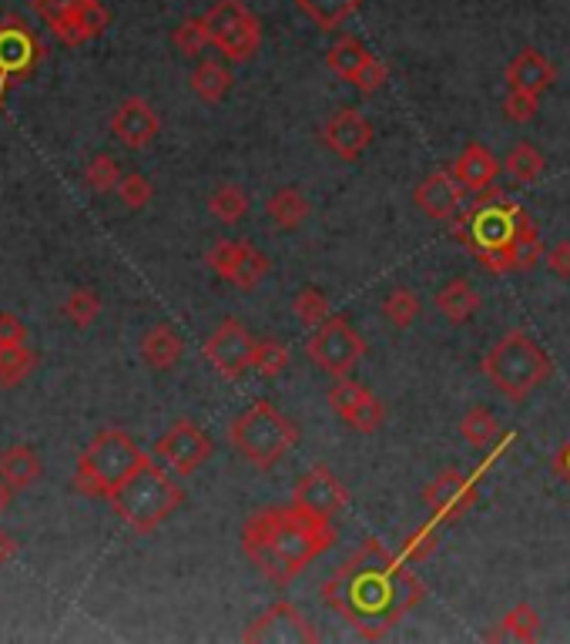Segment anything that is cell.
Segmentation results:
<instances>
[{"label":"cell","instance_id":"obj_3","mask_svg":"<svg viewBox=\"0 0 570 644\" xmlns=\"http://www.w3.org/2000/svg\"><path fill=\"white\" fill-rule=\"evenodd\" d=\"M527 222L530 215L520 205H513L500 188H483L477 201L457 219L453 236L467 246V252L480 266H487L493 276H507L513 273L510 246L517 242Z\"/></svg>","mask_w":570,"mask_h":644},{"label":"cell","instance_id":"obj_11","mask_svg":"<svg viewBox=\"0 0 570 644\" xmlns=\"http://www.w3.org/2000/svg\"><path fill=\"white\" fill-rule=\"evenodd\" d=\"M242 641H262V644H316L319 641V631L309 624V617L289 604V601H279L272 604L269 611H262L246 631H242Z\"/></svg>","mask_w":570,"mask_h":644},{"label":"cell","instance_id":"obj_30","mask_svg":"<svg viewBox=\"0 0 570 644\" xmlns=\"http://www.w3.org/2000/svg\"><path fill=\"white\" fill-rule=\"evenodd\" d=\"M537 634H540V614L530 604H517L487 637L490 641H533Z\"/></svg>","mask_w":570,"mask_h":644},{"label":"cell","instance_id":"obj_45","mask_svg":"<svg viewBox=\"0 0 570 644\" xmlns=\"http://www.w3.org/2000/svg\"><path fill=\"white\" fill-rule=\"evenodd\" d=\"M387 78H390V71H387V65L383 61H379V58H372L369 55V61L359 68V75L352 78V85L362 91V95H376L379 88H383L387 85Z\"/></svg>","mask_w":570,"mask_h":644},{"label":"cell","instance_id":"obj_49","mask_svg":"<svg viewBox=\"0 0 570 644\" xmlns=\"http://www.w3.org/2000/svg\"><path fill=\"white\" fill-rule=\"evenodd\" d=\"M547 269H550L557 279H570V242H557V246L547 252Z\"/></svg>","mask_w":570,"mask_h":644},{"label":"cell","instance_id":"obj_29","mask_svg":"<svg viewBox=\"0 0 570 644\" xmlns=\"http://www.w3.org/2000/svg\"><path fill=\"white\" fill-rule=\"evenodd\" d=\"M232 88V71L212 58H206L196 71H192V91L206 101V105H219Z\"/></svg>","mask_w":570,"mask_h":644},{"label":"cell","instance_id":"obj_8","mask_svg":"<svg viewBox=\"0 0 570 644\" xmlns=\"http://www.w3.org/2000/svg\"><path fill=\"white\" fill-rule=\"evenodd\" d=\"M212 44L229 61H252L262 44V24L259 18L242 4V0H216L206 14Z\"/></svg>","mask_w":570,"mask_h":644},{"label":"cell","instance_id":"obj_26","mask_svg":"<svg viewBox=\"0 0 570 644\" xmlns=\"http://www.w3.org/2000/svg\"><path fill=\"white\" fill-rule=\"evenodd\" d=\"M38 477H41V457L31 447L18 444L0 454V480L11 491H28L31 484H38Z\"/></svg>","mask_w":570,"mask_h":644},{"label":"cell","instance_id":"obj_14","mask_svg":"<svg viewBox=\"0 0 570 644\" xmlns=\"http://www.w3.org/2000/svg\"><path fill=\"white\" fill-rule=\"evenodd\" d=\"M41 58H44V44L24 21L11 18L0 24V91L8 88V81L31 75Z\"/></svg>","mask_w":570,"mask_h":644},{"label":"cell","instance_id":"obj_23","mask_svg":"<svg viewBox=\"0 0 570 644\" xmlns=\"http://www.w3.org/2000/svg\"><path fill=\"white\" fill-rule=\"evenodd\" d=\"M108 21H111V18H108L104 4H98V0H84V4H81L68 21H61V24L51 28V31H54V38H58L61 44L78 48V44L98 38V34L108 28Z\"/></svg>","mask_w":570,"mask_h":644},{"label":"cell","instance_id":"obj_44","mask_svg":"<svg viewBox=\"0 0 570 644\" xmlns=\"http://www.w3.org/2000/svg\"><path fill=\"white\" fill-rule=\"evenodd\" d=\"M437 551V527L433 524H423L420 531H413L407 541H403V561H427L430 554Z\"/></svg>","mask_w":570,"mask_h":644},{"label":"cell","instance_id":"obj_1","mask_svg":"<svg viewBox=\"0 0 570 644\" xmlns=\"http://www.w3.org/2000/svg\"><path fill=\"white\" fill-rule=\"evenodd\" d=\"M423 594L420 577L403 564V557H393L372 537L322 584V601L366 641L387 637L423 601Z\"/></svg>","mask_w":570,"mask_h":644},{"label":"cell","instance_id":"obj_42","mask_svg":"<svg viewBox=\"0 0 570 644\" xmlns=\"http://www.w3.org/2000/svg\"><path fill=\"white\" fill-rule=\"evenodd\" d=\"M292 309H296V316L306 323V326H322L332 313H329V299L319 293V289H302L296 299H292Z\"/></svg>","mask_w":570,"mask_h":644},{"label":"cell","instance_id":"obj_36","mask_svg":"<svg viewBox=\"0 0 570 644\" xmlns=\"http://www.w3.org/2000/svg\"><path fill=\"white\" fill-rule=\"evenodd\" d=\"M171 44L184 55V58H199L209 44H212V31L206 18H188L171 31Z\"/></svg>","mask_w":570,"mask_h":644},{"label":"cell","instance_id":"obj_2","mask_svg":"<svg viewBox=\"0 0 570 644\" xmlns=\"http://www.w3.org/2000/svg\"><path fill=\"white\" fill-rule=\"evenodd\" d=\"M332 541H336L332 524L299 511L296 504L259 511L242 527L246 557L272 584H289L306 564H312L326 547H332Z\"/></svg>","mask_w":570,"mask_h":644},{"label":"cell","instance_id":"obj_12","mask_svg":"<svg viewBox=\"0 0 570 644\" xmlns=\"http://www.w3.org/2000/svg\"><path fill=\"white\" fill-rule=\"evenodd\" d=\"M209 269L239 289H256L269 276V259L252 242H216L206 256Z\"/></svg>","mask_w":570,"mask_h":644},{"label":"cell","instance_id":"obj_40","mask_svg":"<svg viewBox=\"0 0 570 644\" xmlns=\"http://www.w3.org/2000/svg\"><path fill=\"white\" fill-rule=\"evenodd\" d=\"M543 256V246H540V236L533 229V222L523 226V232L517 236V242L510 246V266L513 273H523V269H533Z\"/></svg>","mask_w":570,"mask_h":644},{"label":"cell","instance_id":"obj_47","mask_svg":"<svg viewBox=\"0 0 570 644\" xmlns=\"http://www.w3.org/2000/svg\"><path fill=\"white\" fill-rule=\"evenodd\" d=\"M81 4H84V0H34V8L48 21V28H58L61 21H68Z\"/></svg>","mask_w":570,"mask_h":644},{"label":"cell","instance_id":"obj_35","mask_svg":"<svg viewBox=\"0 0 570 644\" xmlns=\"http://www.w3.org/2000/svg\"><path fill=\"white\" fill-rule=\"evenodd\" d=\"M503 171H507L513 181L530 185V181H537V178L543 175V155H540L533 145L520 141V145H513V148L507 151V158H503Z\"/></svg>","mask_w":570,"mask_h":644},{"label":"cell","instance_id":"obj_7","mask_svg":"<svg viewBox=\"0 0 570 644\" xmlns=\"http://www.w3.org/2000/svg\"><path fill=\"white\" fill-rule=\"evenodd\" d=\"M229 440L239 457L266 470V467H276L299 444V429L269 399H259L232 419Z\"/></svg>","mask_w":570,"mask_h":644},{"label":"cell","instance_id":"obj_34","mask_svg":"<svg viewBox=\"0 0 570 644\" xmlns=\"http://www.w3.org/2000/svg\"><path fill=\"white\" fill-rule=\"evenodd\" d=\"M209 211L216 215L219 222H226V226L242 222L246 215H249V195H246V188H239V185H219V188L212 191V198H209Z\"/></svg>","mask_w":570,"mask_h":644},{"label":"cell","instance_id":"obj_16","mask_svg":"<svg viewBox=\"0 0 570 644\" xmlns=\"http://www.w3.org/2000/svg\"><path fill=\"white\" fill-rule=\"evenodd\" d=\"M292 504H296L299 511L312 514V517L329 521L332 514H339V511L349 504V497H346L342 480H339L329 467H312L306 477L296 480V487H292Z\"/></svg>","mask_w":570,"mask_h":644},{"label":"cell","instance_id":"obj_52","mask_svg":"<svg viewBox=\"0 0 570 644\" xmlns=\"http://www.w3.org/2000/svg\"><path fill=\"white\" fill-rule=\"evenodd\" d=\"M11 494H14V491H11V487H8L4 480H0V514H4V511H8V504H11Z\"/></svg>","mask_w":570,"mask_h":644},{"label":"cell","instance_id":"obj_13","mask_svg":"<svg viewBox=\"0 0 570 644\" xmlns=\"http://www.w3.org/2000/svg\"><path fill=\"white\" fill-rule=\"evenodd\" d=\"M256 339L239 319H226L206 343V359L229 379H242L252 369Z\"/></svg>","mask_w":570,"mask_h":644},{"label":"cell","instance_id":"obj_5","mask_svg":"<svg viewBox=\"0 0 570 644\" xmlns=\"http://www.w3.org/2000/svg\"><path fill=\"white\" fill-rule=\"evenodd\" d=\"M148 457L134 447V440L124 434V429H98L94 440L84 447V454L78 457V467H74V477H71V487L81 494V497H111Z\"/></svg>","mask_w":570,"mask_h":644},{"label":"cell","instance_id":"obj_20","mask_svg":"<svg viewBox=\"0 0 570 644\" xmlns=\"http://www.w3.org/2000/svg\"><path fill=\"white\" fill-rule=\"evenodd\" d=\"M557 78V68L553 61L537 51V48H523L510 65H507V88L510 91H523V95H533L540 98Z\"/></svg>","mask_w":570,"mask_h":644},{"label":"cell","instance_id":"obj_25","mask_svg":"<svg viewBox=\"0 0 570 644\" xmlns=\"http://www.w3.org/2000/svg\"><path fill=\"white\" fill-rule=\"evenodd\" d=\"M460 434L470 447L477 450H500L507 444L503 429L497 423V416L487 409V406H470L467 416L460 419Z\"/></svg>","mask_w":570,"mask_h":644},{"label":"cell","instance_id":"obj_50","mask_svg":"<svg viewBox=\"0 0 570 644\" xmlns=\"http://www.w3.org/2000/svg\"><path fill=\"white\" fill-rule=\"evenodd\" d=\"M553 470H557V477L560 480H567L570 484V440L560 447V454H557V464H553Z\"/></svg>","mask_w":570,"mask_h":644},{"label":"cell","instance_id":"obj_6","mask_svg":"<svg viewBox=\"0 0 570 644\" xmlns=\"http://www.w3.org/2000/svg\"><path fill=\"white\" fill-rule=\"evenodd\" d=\"M483 376L513 403H523L550 373L553 363L527 329H510L480 363Z\"/></svg>","mask_w":570,"mask_h":644},{"label":"cell","instance_id":"obj_9","mask_svg":"<svg viewBox=\"0 0 570 644\" xmlns=\"http://www.w3.org/2000/svg\"><path fill=\"white\" fill-rule=\"evenodd\" d=\"M306 353L319 369H326L332 376H349L356 369V363L362 359L366 343L342 316H329L322 326H316L312 339L306 343Z\"/></svg>","mask_w":570,"mask_h":644},{"label":"cell","instance_id":"obj_48","mask_svg":"<svg viewBox=\"0 0 570 644\" xmlns=\"http://www.w3.org/2000/svg\"><path fill=\"white\" fill-rule=\"evenodd\" d=\"M0 343H28V326L14 313H0Z\"/></svg>","mask_w":570,"mask_h":644},{"label":"cell","instance_id":"obj_28","mask_svg":"<svg viewBox=\"0 0 570 644\" xmlns=\"http://www.w3.org/2000/svg\"><path fill=\"white\" fill-rule=\"evenodd\" d=\"M266 215L279 229H299L309 219V198L299 188H279L266 201Z\"/></svg>","mask_w":570,"mask_h":644},{"label":"cell","instance_id":"obj_38","mask_svg":"<svg viewBox=\"0 0 570 644\" xmlns=\"http://www.w3.org/2000/svg\"><path fill=\"white\" fill-rule=\"evenodd\" d=\"M98 313H101V299H98V293H91V289H74V293L64 299V306H61V316H64L71 326H78V329H88V326L98 319Z\"/></svg>","mask_w":570,"mask_h":644},{"label":"cell","instance_id":"obj_10","mask_svg":"<svg viewBox=\"0 0 570 644\" xmlns=\"http://www.w3.org/2000/svg\"><path fill=\"white\" fill-rule=\"evenodd\" d=\"M212 457V440L192 419H174L154 444V460L174 477H192Z\"/></svg>","mask_w":570,"mask_h":644},{"label":"cell","instance_id":"obj_21","mask_svg":"<svg viewBox=\"0 0 570 644\" xmlns=\"http://www.w3.org/2000/svg\"><path fill=\"white\" fill-rule=\"evenodd\" d=\"M420 211H427L430 219H453L463 201V185L453 178V171H433L423 178L413 191Z\"/></svg>","mask_w":570,"mask_h":644},{"label":"cell","instance_id":"obj_4","mask_svg":"<svg viewBox=\"0 0 570 644\" xmlns=\"http://www.w3.org/2000/svg\"><path fill=\"white\" fill-rule=\"evenodd\" d=\"M108 501L131 531L151 534L184 504V491L164 474L158 460H144Z\"/></svg>","mask_w":570,"mask_h":644},{"label":"cell","instance_id":"obj_41","mask_svg":"<svg viewBox=\"0 0 570 644\" xmlns=\"http://www.w3.org/2000/svg\"><path fill=\"white\" fill-rule=\"evenodd\" d=\"M286 366H289V346L286 343H279V339H262V343H256V356H252V369H259L262 376H279V373H286Z\"/></svg>","mask_w":570,"mask_h":644},{"label":"cell","instance_id":"obj_51","mask_svg":"<svg viewBox=\"0 0 570 644\" xmlns=\"http://www.w3.org/2000/svg\"><path fill=\"white\" fill-rule=\"evenodd\" d=\"M14 554H18V541L8 531H0V564L14 561Z\"/></svg>","mask_w":570,"mask_h":644},{"label":"cell","instance_id":"obj_37","mask_svg":"<svg viewBox=\"0 0 570 644\" xmlns=\"http://www.w3.org/2000/svg\"><path fill=\"white\" fill-rule=\"evenodd\" d=\"M383 316L397 326V329H407L420 319V296L410 293V289H393L387 299H383Z\"/></svg>","mask_w":570,"mask_h":644},{"label":"cell","instance_id":"obj_31","mask_svg":"<svg viewBox=\"0 0 570 644\" xmlns=\"http://www.w3.org/2000/svg\"><path fill=\"white\" fill-rule=\"evenodd\" d=\"M366 61H369V51H366V48H362V41H359V38H352V34L339 38V41L329 48V55H326L329 71H332V75H339L342 81H352Z\"/></svg>","mask_w":570,"mask_h":644},{"label":"cell","instance_id":"obj_19","mask_svg":"<svg viewBox=\"0 0 570 644\" xmlns=\"http://www.w3.org/2000/svg\"><path fill=\"white\" fill-rule=\"evenodd\" d=\"M322 141H326L342 161H356V158L372 145V125H369V118H362L359 111L342 108V111H336V115L326 121Z\"/></svg>","mask_w":570,"mask_h":644},{"label":"cell","instance_id":"obj_22","mask_svg":"<svg viewBox=\"0 0 570 644\" xmlns=\"http://www.w3.org/2000/svg\"><path fill=\"white\" fill-rule=\"evenodd\" d=\"M500 161L493 158V151L490 148H483V145H477V141H470L463 151H460V158L453 161V178L467 188V191H483V188H490L493 181H497V175H500Z\"/></svg>","mask_w":570,"mask_h":644},{"label":"cell","instance_id":"obj_43","mask_svg":"<svg viewBox=\"0 0 570 644\" xmlns=\"http://www.w3.org/2000/svg\"><path fill=\"white\" fill-rule=\"evenodd\" d=\"M151 181L144 178V175H138V171H128V175H121V181H118V198L124 201V208H131V211H141L148 201H151Z\"/></svg>","mask_w":570,"mask_h":644},{"label":"cell","instance_id":"obj_18","mask_svg":"<svg viewBox=\"0 0 570 644\" xmlns=\"http://www.w3.org/2000/svg\"><path fill=\"white\" fill-rule=\"evenodd\" d=\"M158 128H161V121L144 98H128L111 115V135L124 148H148L158 138Z\"/></svg>","mask_w":570,"mask_h":644},{"label":"cell","instance_id":"obj_33","mask_svg":"<svg viewBox=\"0 0 570 644\" xmlns=\"http://www.w3.org/2000/svg\"><path fill=\"white\" fill-rule=\"evenodd\" d=\"M299 11H306L322 31H336L346 18L356 14L362 0H296Z\"/></svg>","mask_w":570,"mask_h":644},{"label":"cell","instance_id":"obj_39","mask_svg":"<svg viewBox=\"0 0 570 644\" xmlns=\"http://www.w3.org/2000/svg\"><path fill=\"white\" fill-rule=\"evenodd\" d=\"M84 181L91 191L98 195H108V191H118V181H121V168L111 155H94L84 168Z\"/></svg>","mask_w":570,"mask_h":644},{"label":"cell","instance_id":"obj_27","mask_svg":"<svg viewBox=\"0 0 570 644\" xmlns=\"http://www.w3.org/2000/svg\"><path fill=\"white\" fill-rule=\"evenodd\" d=\"M437 309L450 319V323H467L473 319V313L480 309V293L467 283V279H450L440 293H437Z\"/></svg>","mask_w":570,"mask_h":644},{"label":"cell","instance_id":"obj_32","mask_svg":"<svg viewBox=\"0 0 570 644\" xmlns=\"http://www.w3.org/2000/svg\"><path fill=\"white\" fill-rule=\"evenodd\" d=\"M38 359L24 343H0V386H18L34 373Z\"/></svg>","mask_w":570,"mask_h":644},{"label":"cell","instance_id":"obj_17","mask_svg":"<svg viewBox=\"0 0 570 644\" xmlns=\"http://www.w3.org/2000/svg\"><path fill=\"white\" fill-rule=\"evenodd\" d=\"M423 504L437 514V521L450 524V521L463 517L477 504V480L460 474V470H443L423 491Z\"/></svg>","mask_w":570,"mask_h":644},{"label":"cell","instance_id":"obj_46","mask_svg":"<svg viewBox=\"0 0 570 644\" xmlns=\"http://www.w3.org/2000/svg\"><path fill=\"white\" fill-rule=\"evenodd\" d=\"M503 111L513 125H527L533 121L537 115V98L533 95H523V91H507V101H503Z\"/></svg>","mask_w":570,"mask_h":644},{"label":"cell","instance_id":"obj_15","mask_svg":"<svg viewBox=\"0 0 570 644\" xmlns=\"http://www.w3.org/2000/svg\"><path fill=\"white\" fill-rule=\"evenodd\" d=\"M329 406L336 409V416L346 426L359 429V434H372V429H379V423L387 419L383 403H379L362 383L346 379V376H339V383L329 389Z\"/></svg>","mask_w":570,"mask_h":644},{"label":"cell","instance_id":"obj_24","mask_svg":"<svg viewBox=\"0 0 570 644\" xmlns=\"http://www.w3.org/2000/svg\"><path fill=\"white\" fill-rule=\"evenodd\" d=\"M181 353H184V339H181L171 326H164V323L151 326V329L144 333V339H141V356H144V363H148L151 369H158V373L178 366Z\"/></svg>","mask_w":570,"mask_h":644}]
</instances>
